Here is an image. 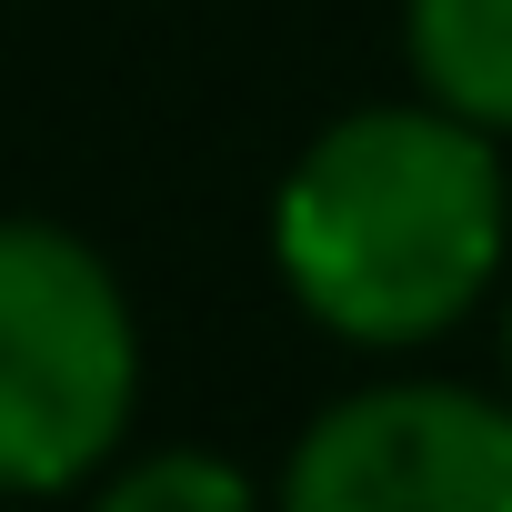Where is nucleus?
I'll list each match as a JSON object with an SVG mask.
<instances>
[{
    "label": "nucleus",
    "instance_id": "1",
    "mask_svg": "<svg viewBox=\"0 0 512 512\" xmlns=\"http://www.w3.org/2000/svg\"><path fill=\"white\" fill-rule=\"evenodd\" d=\"M272 262L282 292L362 352L452 332L502 282L492 131L442 101L342 111L272 191Z\"/></svg>",
    "mask_w": 512,
    "mask_h": 512
},
{
    "label": "nucleus",
    "instance_id": "2",
    "mask_svg": "<svg viewBox=\"0 0 512 512\" xmlns=\"http://www.w3.org/2000/svg\"><path fill=\"white\" fill-rule=\"evenodd\" d=\"M141 402V332L111 262L61 221H0V492L91 482Z\"/></svg>",
    "mask_w": 512,
    "mask_h": 512
},
{
    "label": "nucleus",
    "instance_id": "3",
    "mask_svg": "<svg viewBox=\"0 0 512 512\" xmlns=\"http://www.w3.org/2000/svg\"><path fill=\"white\" fill-rule=\"evenodd\" d=\"M292 512H512V402L462 382H372L282 462Z\"/></svg>",
    "mask_w": 512,
    "mask_h": 512
},
{
    "label": "nucleus",
    "instance_id": "4",
    "mask_svg": "<svg viewBox=\"0 0 512 512\" xmlns=\"http://www.w3.org/2000/svg\"><path fill=\"white\" fill-rule=\"evenodd\" d=\"M402 41L422 101L462 111L472 131H512V0H402Z\"/></svg>",
    "mask_w": 512,
    "mask_h": 512
},
{
    "label": "nucleus",
    "instance_id": "5",
    "mask_svg": "<svg viewBox=\"0 0 512 512\" xmlns=\"http://www.w3.org/2000/svg\"><path fill=\"white\" fill-rule=\"evenodd\" d=\"M101 502L111 512H171V502H191V512H241L251 502V472L241 462H211V452H161V462H131V472H111L101 482Z\"/></svg>",
    "mask_w": 512,
    "mask_h": 512
},
{
    "label": "nucleus",
    "instance_id": "6",
    "mask_svg": "<svg viewBox=\"0 0 512 512\" xmlns=\"http://www.w3.org/2000/svg\"><path fill=\"white\" fill-rule=\"evenodd\" d=\"M502 372H512V302H502Z\"/></svg>",
    "mask_w": 512,
    "mask_h": 512
}]
</instances>
